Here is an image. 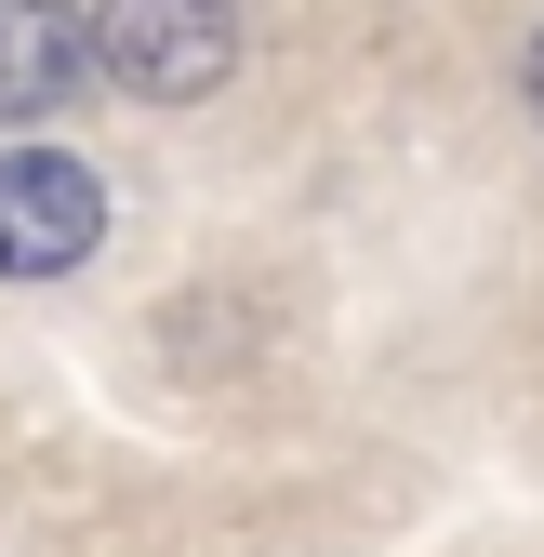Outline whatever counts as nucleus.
Instances as JSON below:
<instances>
[{"instance_id":"obj_1","label":"nucleus","mask_w":544,"mask_h":557,"mask_svg":"<svg viewBox=\"0 0 544 557\" xmlns=\"http://www.w3.org/2000/svg\"><path fill=\"white\" fill-rule=\"evenodd\" d=\"M239 66V0H107L94 14V81L133 107H199Z\"/></svg>"},{"instance_id":"obj_2","label":"nucleus","mask_w":544,"mask_h":557,"mask_svg":"<svg viewBox=\"0 0 544 557\" xmlns=\"http://www.w3.org/2000/svg\"><path fill=\"white\" fill-rule=\"evenodd\" d=\"M107 239V186L66 147H14L0 160V278H66Z\"/></svg>"},{"instance_id":"obj_3","label":"nucleus","mask_w":544,"mask_h":557,"mask_svg":"<svg viewBox=\"0 0 544 557\" xmlns=\"http://www.w3.org/2000/svg\"><path fill=\"white\" fill-rule=\"evenodd\" d=\"M94 81V27L66 14V0H0V120H66Z\"/></svg>"},{"instance_id":"obj_4","label":"nucleus","mask_w":544,"mask_h":557,"mask_svg":"<svg viewBox=\"0 0 544 557\" xmlns=\"http://www.w3.org/2000/svg\"><path fill=\"white\" fill-rule=\"evenodd\" d=\"M518 94H531V120H544V40H531V66H518Z\"/></svg>"}]
</instances>
